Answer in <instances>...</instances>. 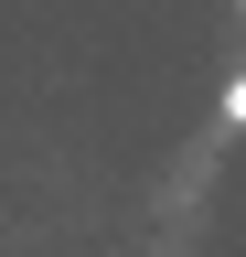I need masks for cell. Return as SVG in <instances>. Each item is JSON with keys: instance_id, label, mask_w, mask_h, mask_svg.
<instances>
[{"instance_id": "obj_1", "label": "cell", "mask_w": 246, "mask_h": 257, "mask_svg": "<svg viewBox=\"0 0 246 257\" xmlns=\"http://www.w3.org/2000/svg\"><path fill=\"white\" fill-rule=\"evenodd\" d=\"M225 128H246V75H235V86H225Z\"/></svg>"}]
</instances>
